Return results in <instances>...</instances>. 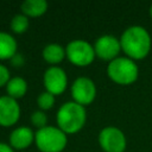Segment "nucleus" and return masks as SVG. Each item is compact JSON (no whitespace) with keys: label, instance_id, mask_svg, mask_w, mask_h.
<instances>
[{"label":"nucleus","instance_id":"nucleus-7","mask_svg":"<svg viewBox=\"0 0 152 152\" xmlns=\"http://www.w3.org/2000/svg\"><path fill=\"white\" fill-rule=\"evenodd\" d=\"M71 95L75 102L84 106L93 102L96 95V87L95 83L86 76L77 77L72 86H71Z\"/></svg>","mask_w":152,"mask_h":152},{"label":"nucleus","instance_id":"nucleus-9","mask_svg":"<svg viewBox=\"0 0 152 152\" xmlns=\"http://www.w3.org/2000/svg\"><path fill=\"white\" fill-rule=\"evenodd\" d=\"M120 49V40L113 34H103L99 37L94 45L95 55L106 61H113L116 58Z\"/></svg>","mask_w":152,"mask_h":152},{"label":"nucleus","instance_id":"nucleus-15","mask_svg":"<svg viewBox=\"0 0 152 152\" xmlns=\"http://www.w3.org/2000/svg\"><path fill=\"white\" fill-rule=\"evenodd\" d=\"M6 90H7L8 96L17 100L18 97H21L25 95L27 90V83L23 77L14 76V77H11L10 81L7 82Z\"/></svg>","mask_w":152,"mask_h":152},{"label":"nucleus","instance_id":"nucleus-8","mask_svg":"<svg viewBox=\"0 0 152 152\" xmlns=\"http://www.w3.org/2000/svg\"><path fill=\"white\" fill-rule=\"evenodd\" d=\"M43 82L46 91L57 95L65 90L68 86V77L65 71L59 66H50L45 70Z\"/></svg>","mask_w":152,"mask_h":152},{"label":"nucleus","instance_id":"nucleus-22","mask_svg":"<svg viewBox=\"0 0 152 152\" xmlns=\"http://www.w3.org/2000/svg\"><path fill=\"white\" fill-rule=\"evenodd\" d=\"M150 14H151V17H152V5H151V7H150Z\"/></svg>","mask_w":152,"mask_h":152},{"label":"nucleus","instance_id":"nucleus-11","mask_svg":"<svg viewBox=\"0 0 152 152\" xmlns=\"http://www.w3.org/2000/svg\"><path fill=\"white\" fill-rule=\"evenodd\" d=\"M34 139V134L30 127L20 126L12 131L10 135V142L11 146L14 148H25L31 145V142Z\"/></svg>","mask_w":152,"mask_h":152},{"label":"nucleus","instance_id":"nucleus-18","mask_svg":"<svg viewBox=\"0 0 152 152\" xmlns=\"http://www.w3.org/2000/svg\"><path fill=\"white\" fill-rule=\"evenodd\" d=\"M31 121L39 129V128H43V127L46 126V124H48V116H46V114L43 110H36V112H33L31 114Z\"/></svg>","mask_w":152,"mask_h":152},{"label":"nucleus","instance_id":"nucleus-20","mask_svg":"<svg viewBox=\"0 0 152 152\" xmlns=\"http://www.w3.org/2000/svg\"><path fill=\"white\" fill-rule=\"evenodd\" d=\"M11 61H12V63H13L15 66H19V65H21V64L24 63V58H23V56H21L20 53H15V55L11 58Z\"/></svg>","mask_w":152,"mask_h":152},{"label":"nucleus","instance_id":"nucleus-1","mask_svg":"<svg viewBox=\"0 0 152 152\" xmlns=\"http://www.w3.org/2000/svg\"><path fill=\"white\" fill-rule=\"evenodd\" d=\"M120 45L129 58L141 59L151 49V37L146 28L140 25H133L122 32Z\"/></svg>","mask_w":152,"mask_h":152},{"label":"nucleus","instance_id":"nucleus-16","mask_svg":"<svg viewBox=\"0 0 152 152\" xmlns=\"http://www.w3.org/2000/svg\"><path fill=\"white\" fill-rule=\"evenodd\" d=\"M28 19L25 14H15L11 20V28L15 33H23L28 28Z\"/></svg>","mask_w":152,"mask_h":152},{"label":"nucleus","instance_id":"nucleus-6","mask_svg":"<svg viewBox=\"0 0 152 152\" xmlns=\"http://www.w3.org/2000/svg\"><path fill=\"white\" fill-rule=\"evenodd\" d=\"M99 142L106 152H124L126 148V137L121 129L107 126L99 134Z\"/></svg>","mask_w":152,"mask_h":152},{"label":"nucleus","instance_id":"nucleus-13","mask_svg":"<svg viewBox=\"0 0 152 152\" xmlns=\"http://www.w3.org/2000/svg\"><path fill=\"white\" fill-rule=\"evenodd\" d=\"M48 10V2L45 0H25L21 4V11L27 17H39Z\"/></svg>","mask_w":152,"mask_h":152},{"label":"nucleus","instance_id":"nucleus-2","mask_svg":"<svg viewBox=\"0 0 152 152\" xmlns=\"http://www.w3.org/2000/svg\"><path fill=\"white\" fill-rule=\"evenodd\" d=\"M86 119L87 114L84 107L75 101L63 103L57 112V124L64 133H75L80 131Z\"/></svg>","mask_w":152,"mask_h":152},{"label":"nucleus","instance_id":"nucleus-4","mask_svg":"<svg viewBox=\"0 0 152 152\" xmlns=\"http://www.w3.org/2000/svg\"><path fill=\"white\" fill-rule=\"evenodd\" d=\"M108 76L116 83L129 84L138 78V66L129 57H116L109 62L107 68Z\"/></svg>","mask_w":152,"mask_h":152},{"label":"nucleus","instance_id":"nucleus-21","mask_svg":"<svg viewBox=\"0 0 152 152\" xmlns=\"http://www.w3.org/2000/svg\"><path fill=\"white\" fill-rule=\"evenodd\" d=\"M0 152H13V148L11 145H7L0 141Z\"/></svg>","mask_w":152,"mask_h":152},{"label":"nucleus","instance_id":"nucleus-3","mask_svg":"<svg viewBox=\"0 0 152 152\" xmlns=\"http://www.w3.org/2000/svg\"><path fill=\"white\" fill-rule=\"evenodd\" d=\"M34 141L42 152H61L66 142V133L59 127L45 126L34 133Z\"/></svg>","mask_w":152,"mask_h":152},{"label":"nucleus","instance_id":"nucleus-5","mask_svg":"<svg viewBox=\"0 0 152 152\" xmlns=\"http://www.w3.org/2000/svg\"><path fill=\"white\" fill-rule=\"evenodd\" d=\"M65 56L68 59L80 66L90 64L95 57L94 46L83 39H74L68 43L65 48Z\"/></svg>","mask_w":152,"mask_h":152},{"label":"nucleus","instance_id":"nucleus-10","mask_svg":"<svg viewBox=\"0 0 152 152\" xmlns=\"http://www.w3.org/2000/svg\"><path fill=\"white\" fill-rule=\"evenodd\" d=\"M20 116V107L15 99L4 95L0 96V125L12 126Z\"/></svg>","mask_w":152,"mask_h":152},{"label":"nucleus","instance_id":"nucleus-14","mask_svg":"<svg viewBox=\"0 0 152 152\" xmlns=\"http://www.w3.org/2000/svg\"><path fill=\"white\" fill-rule=\"evenodd\" d=\"M64 56H65L64 48L57 43H50L45 45V48L43 49V58L49 63L52 64L59 63L61 61H63Z\"/></svg>","mask_w":152,"mask_h":152},{"label":"nucleus","instance_id":"nucleus-12","mask_svg":"<svg viewBox=\"0 0 152 152\" xmlns=\"http://www.w3.org/2000/svg\"><path fill=\"white\" fill-rule=\"evenodd\" d=\"M17 53V40L12 34L0 31V59L12 58Z\"/></svg>","mask_w":152,"mask_h":152},{"label":"nucleus","instance_id":"nucleus-17","mask_svg":"<svg viewBox=\"0 0 152 152\" xmlns=\"http://www.w3.org/2000/svg\"><path fill=\"white\" fill-rule=\"evenodd\" d=\"M37 103L42 110L50 109L55 103V95L49 91H43L37 97Z\"/></svg>","mask_w":152,"mask_h":152},{"label":"nucleus","instance_id":"nucleus-19","mask_svg":"<svg viewBox=\"0 0 152 152\" xmlns=\"http://www.w3.org/2000/svg\"><path fill=\"white\" fill-rule=\"evenodd\" d=\"M10 76H11V75H10V70H8L5 65L0 64V87L7 84V82H8L10 78H11Z\"/></svg>","mask_w":152,"mask_h":152}]
</instances>
